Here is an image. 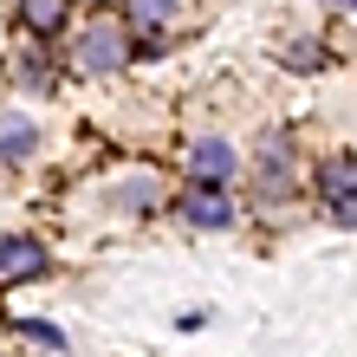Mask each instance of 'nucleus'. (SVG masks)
Returning <instances> with one entry per match:
<instances>
[{
  "label": "nucleus",
  "instance_id": "nucleus-10",
  "mask_svg": "<svg viewBox=\"0 0 357 357\" xmlns=\"http://www.w3.org/2000/svg\"><path fill=\"white\" fill-rule=\"evenodd\" d=\"M312 188H319L325 202H331V195H351V188H357V156H351V150L325 156L319 169H312Z\"/></svg>",
  "mask_w": 357,
  "mask_h": 357
},
{
  "label": "nucleus",
  "instance_id": "nucleus-5",
  "mask_svg": "<svg viewBox=\"0 0 357 357\" xmlns=\"http://www.w3.org/2000/svg\"><path fill=\"white\" fill-rule=\"evenodd\" d=\"M52 273V254H46V241H33V234H7L0 241V280L20 286V280H46Z\"/></svg>",
  "mask_w": 357,
  "mask_h": 357
},
{
  "label": "nucleus",
  "instance_id": "nucleus-13",
  "mask_svg": "<svg viewBox=\"0 0 357 357\" xmlns=\"http://www.w3.org/2000/svg\"><path fill=\"white\" fill-rule=\"evenodd\" d=\"M325 215L338 221V227H357V188H351V195H331V202H325Z\"/></svg>",
  "mask_w": 357,
  "mask_h": 357
},
{
  "label": "nucleus",
  "instance_id": "nucleus-11",
  "mask_svg": "<svg viewBox=\"0 0 357 357\" xmlns=\"http://www.w3.org/2000/svg\"><path fill=\"white\" fill-rule=\"evenodd\" d=\"M325 59H331V52L319 46V39H292V46H286V66H292V72H319Z\"/></svg>",
  "mask_w": 357,
  "mask_h": 357
},
{
  "label": "nucleus",
  "instance_id": "nucleus-6",
  "mask_svg": "<svg viewBox=\"0 0 357 357\" xmlns=\"http://www.w3.org/2000/svg\"><path fill=\"white\" fill-rule=\"evenodd\" d=\"M111 208H123V215H156V208H169V188H162V176L137 169V176L111 182Z\"/></svg>",
  "mask_w": 357,
  "mask_h": 357
},
{
  "label": "nucleus",
  "instance_id": "nucleus-12",
  "mask_svg": "<svg viewBox=\"0 0 357 357\" xmlns=\"http://www.w3.org/2000/svg\"><path fill=\"white\" fill-rule=\"evenodd\" d=\"M13 325L26 331L33 344H52V351H66V331H59V325H46V319H13Z\"/></svg>",
  "mask_w": 357,
  "mask_h": 357
},
{
  "label": "nucleus",
  "instance_id": "nucleus-4",
  "mask_svg": "<svg viewBox=\"0 0 357 357\" xmlns=\"http://www.w3.org/2000/svg\"><path fill=\"white\" fill-rule=\"evenodd\" d=\"M241 176V150L227 137H195L188 143V182L195 188H227Z\"/></svg>",
  "mask_w": 357,
  "mask_h": 357
},
{
  "label": "nucleus",
  "instance_id": "nucleus-14",
  "mask_svg": "<svg viewBox=\"0 0 357 357\" xmlns=\"http://www.w3.org/2000/svg\"><path fill=\"white\" fill-rule=\"evenodd\" d=\"M338 7H351V13H357V0H338Z\"/></svg>",
  "mask_w": 357,
  "mask_h": 357
},
{
  "label": "nucleus",
  "instance_id": "nucleus-7",
  "mask_svg": "<svg viewBox=\"0 0 357 357\" xmlns=\"http://www.w3.org/2000/svg\"><path fill=\"white\" fill-rule=\"evenodd\" d=\"M33 150H39V123L26 111H7V117H0V162L13 169V162H26Z\"/></svg>",
  "mask_w": 357,
  "mask_h": 357
},
{
  "label": "nucleus",
  "instance_id": "nucleus-8",
  "mask_svg": "<svg viewBox=\"0 0 357 357\" xmlns=\"http://www.w3.org/2000/svg\"><path fill=\"white\" fill-rule=\"evenodd\" d=\"M66 20H72V0H20V26L33 39H59Z\"/></svg>",
  "mask_w": 357,
  "mask_h": 357
},
{
  "label": "nucleus",
  "instance_id": "nucleus-9",
  "mask_svg": "<svg viewBox=\"0 0 357 357\" xmlns=\"http://www.w3.org/2000/svg\"><path fill=\"white\" fill-rule=\"evenodd\" d=\"M176 13H182V0H123V26L143 33V39H156Z\"/></svg>",
  "mask_w": 357,
  "mask_h": 357
},
{
  "label": "nucleus",
  "instance_id": "nucleus-1",
  "mask_svg": "<svg viewBox=\"0 0 357 357\" xmlns=\"http://www.w3.org/2000/svg\"><path fill=\"white\" fill-rule=\"evenodd\" d=\"M130 59H137V39H130V26H117V20H91V26L72 39V66L85 78H104V72L130 66Z\"/></svg>",
  "mask_w": 357,
  "mask_h": 357
},
{
  "label": "nucleus",
  "instance_id": "nucleus-3",
  "mask_svg": "<svg viewBox=\"0 0 357 357\" xmlns=\"http://www.w3.org/2000/svg\"><path fill=\"white\" fill-rule=\"evenodd\" d=\"M169 215H176L182 227H195V234H227L241 208H234V195H227V188H188V195L169 202Z\"/></svg>",
  "mask_w": 357,
  "mask_h": 357
},
{
  "label": "nucleus",
  "instance_id": "nucleus-2",
  "mask_svg": "<svg viewBox=\"0 0 357 357\" xmlns=\"http://www.w3.org/2000/svg\"><path fill=\"white\" fill-rule=\"evenodd\" d=\"M254 176H260V195L286 202L292 195V176H299V150H292V130H266L254 143Z\"/></svg>",
  "mask_w": 357,
  "mask_h": 357
}]
</instances>
